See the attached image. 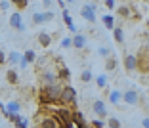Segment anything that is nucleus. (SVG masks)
I'll return each mask as SVG.
<instances>
[{"mask_svg": "<svg viewBox=\"0 0 149 128\" xmlns=\"http://www.w3.org/2000/svg\"><path fill=\"white\" fill-rule=\"evenodd\" d=\"M111 31H113V38L117 40V44H123V42H124V31H123V27H113Z\"/></svg>", "mask_w": 149, "mask_h": 128, "instance_id": "nucleus-14", "label": "nucleus"}, {"mask_svg": "<svg viewBox=\"0 0 149 128\" xmlns=\"http://www.w3.org/2000/svg\"><path fill=\"white\" fill-rule=\"evenodd\" d=\"M90 126H94V128H103V126H107L105 124V119H94V120H90Z\"/></svg>", "mask_w": 149, "mask_h": 128, "instance_id": "nucleus-27", "label": "nucleus"}, {"mask_svg": "<svg viewBox=\"0 0 149 128\" xmlns=\"http://www.w3.org/2000/svg\"><path fill=\"white\" fill-rule=\"evenodd\" d=\"M117 13L120 15V17H132V8H128V6H120V8H117Z\"/></svg>", "mask_w": 149, "mask_h": 128, "instance_id": "nucleus-23", "label": "nucleus"}, {"mask_svg": "<svg viewBox=\"0 0 149 128\" xmlns=\"http://www.w3.org/2000/svg\"><path fill=\"white\" fill-rule=\"evenodd\" d=\"M123 103H126V105H138L140 103V92L136 88L123 90Z\"/></svg>", "mask_w": 149, "mask_h": 128, "instance_id": "nucleus-4", "label": "nucleus"}, {"mask_svg": "<svg viewBox=\"0 0 149 128\" xmlns=\"http://www.w3.org/2000/svg\"><path fill=\"white\" fill-rule=\"evenodd\" d=\"M31 19H33V25H42V23H46V15H44V12H35Z\"/></svg>", "mask_w": 149, "mask_h": 128, "instance_id": "nucleus-18", "label": "nucleus"}, {"mask_svg": "<svg viewBox=\"0 0 149 128\" xmlns=\"http://www.w3.org/2000/svg\"><path fill=\"white\" fill-rule=\"evenodd\" d=\"M31 124V120L27 119V117H23L21 113H19V117L15 119V122H13V126H17V128H25V126H29Z\"/></svg>", "mask_w": 149, "mask_h": 128, "instance_id": "nucleus-21", "label": "nucleus"}, {"mask_svg": "<svg viewBox=\"0 0 149 128\" xmlns=\"http://www.w3.org/2000/svg\"><path fill=\"white\" fill-rule=\"evenodd\" d=\"M8 23H10V27H12V29H15V31H19V33H25V31H27L25 23H23L21 12H13V13H10Z\"/></svg>", "mask_w": 149, "mask_h": 128, "instance_id": "nucleus-3", "label": "nucleus"}, {"mask_svg": "<svg viewBox=\"0 0 149 128\" xmlns=\"http://www.w3.org/2000/svg\"><path fill=\"white\" fill-rule=\"evenodd\" d=\"M57 80V71L54 67H42L40 69V82L42 84H50V82H56Z\"/></svg>", "mask_w": 149, "mask_h": 128, "instance_id": "nucleus-5", "label": "nucleus"}, {"mask_svg": "<svg viewBox=\"0 0 149 128\" xmlns=\"http://www.w3.org/2000/svg\"><path fill=\"white\" fill-rule=\"evenodd\" d=\"M124 69L130 71V73L138 69V58L134 54H126V56H124Z\"/></svg>", "mask_w": 149, "mask_h": 128, "instance_id": "nucleus-9", "label": "nucleus"}, {"mask_svg": "<svg viewBox=\"0 0 149 128\" xmlns=\"http://www.w3.org/2000/svg\"><path fill=\"white\" fill-rule=\"evenodd\" d=\"M21 56H23V59H25L27 63H35V59H36L35 50H25V54H21Z\"/></svg>", "mask_w": 149, "mask_h": 128, "instance_id": "nucleus-22", "label": "nucleus"}, {"mask_svg": "<svg viewBox=\"0 0 149 128\" xmlns=\"http://www.w3.org/2000/svg\"><path fill=\"white\" fill-rule=\"evenodd\" d=\"M63 2H67V4H73V2H77V0H63Z\"/></svg>", "mask_w": 149, "mask_h": 128, "instance_id": "nucleus-38", "label": "nucleus"}, {"mask_svg": "<svg viewBox=\"0 0 149 128\" xmlns=\"http://www.w3.org/2000/svg\"><path fill=\"white\" fill-rule=\"evenodd\" d=\"M6 79H8V82L12 84V86H15V84L19 82V75H17V71H15V69H10L8 73H6Z\"/></svg>", "mask_w": 149, "mask_h": 128, "instance_id": "nucleus-17", "label": "nucleus"}, {"mask_svg": "<svg viewBox=\"0 0 149 128\" xmlns=\"http://www.w3.org/2000/svg\"><path fill=\"white\" fill-rule=\"evenodd\" d=\"M27 2H31V0H27Z\"/></svg>", "mask_w": 149, "mask_h": 128, "instance_id": "nucleus-40", "label": "nucleus"}, {"mask_svg": "<svg viewBox=\"0 0 149 128\" xmlns=\"http://www.w3.org/2000/svg\"><path fill=\"white\" fill-rule=\"evenodd\" d=\"M6 63V54H4V50H0V65H4Z\"/></svg>", "mask_w": 149, "mask_h": 128, "instance_id": "nucleus-35", "label": "nucleus"}, {"mask_svg": "<svg viewBox=\"0 0 149 128\" xmlns=\"http://www.w3.org/2000/svg\"><path fill=\"white\" fill-rule=\"evenodd\" d=\"M19 58H21V54L15 52V50H12V52L6 56V63H10V65H17V63H19Z\"/></svg>", "mask_w": 149, "mask_h": 128, "instance_id": "nucleus-15", "label": "nucleus"}, {"mask_svg": "<svg viewBox=\"0 0 149 128\" xmlns=\"http://www.w3.org/2000/svg\"><path fill=\"white\" fill-rule=\"evenodd\" d=\"M94 80H96V86H97V88H105V86H107V80H109V79H107V75H97Z\"/></svg>", "mask_w": 149, "mask_h": 128, "instance_id": "nucleus-25", "label": "nucleus"}, {"mask_svg": "<svg viewBox=\"0 0 149 128\" xmlns=\"http://www.w3.org/2000/svg\"><path fill=\"white\" fill-rule=\"evenodd\" d=\"M105 119H107V120H105L107 126H111V128H118V126H120V120H118L117 117H109V115H107Z\"/></svg>", "mask_w": 149, "mask_h": 128, "instance_id": "nucleus-26", "label": "nucleus"}, {"mask_svg": "<svg viewBox=\"0 0 149 128\" xmlns=\"http://www.w3.org/2000/svg\"><path fill=\"white\" fill-rule=\"evenodd\" d=\"M136 58H138V69L136 71H141V73H143V75H145V73H147V69H149V59H147V50H141V54H140V56H136Z\"/></svg>", "mask_w": 149, "mask_h": 128, "instance_id": "nucleus-8", "label": "nucleus"}, {"mask_svg": "<svg viewBox=\"0 0 149 128\" xmlns=\"http://www.w3.org/2000/svg\"><path fill=\"white\" fill-rule=\"evenodd\" d=\"M80 80H82V82H90V80H94V73L90 69H84L82 73H80Z\"/></svg>", "mask_w": 149, "mask_h": 128, "instance_id": "nucleus-24", "label": "nucleus"}, {"mask_svg": "<svg viewBox=\"0 0 149 128\" xmlns=\"http://www.w3.org/2000/svg\"><path fill=\"white\" fill-rule=\"evenodd\" d=\"M141 126H143V128L149 126V119H147V117H145V119H141Z\"/></svg>", "mask_w": 149, "mask_h": 128, "instance_id": "nucleus-36", "label": "nucleus"}, {"mask_svg": "<svg viewBox=\"0 0 149 128\" xmlns=\"http://www.w3.org/2000/svg\"><path fill=\"white\" fill-rule=\"evenodd\" d=\"M109 103H113V105H120L123 103V90H118V88H113L109 90Z\"/></svg>", "mask_w": 149, "mask_h": 128, "instance_id": "nucleus-10", "label": "nucleus"}, {"mask_svg": "<svg viewBox=\"0 0 149 128\" xmlns=\"http://www.w3.org/2000/svg\"><path fill=\"white\" fill-rule=\"evenodd\" d=\"M10 0H0V10H2V12H8L10 10Z\"/></svg>", "mask_w": 149, "mask_h": 128, "instance_id": "nucleus-31", "label": "nucleus"}, {"mask_svg": "<svg viewBox=\"0 0 149 128\" xmlns=\"http://www.w3.org/2000/svg\"><path fill=\"white\" fill-rule=\"evenodd\" d=\"M92 111L96 117H101V119H105L109 113H107V107H105V102H101V99H94L92 103Z\"/></svg>", "mask_w": 149, "mask_h": 128, "instance_id": "nucleus-7", "label": "nucleus"}, {"mask_svg": "<svg viewBox=\"0 0 149 128\" xmlns=\"http://www.w3.org/2000/svg\"><path fill=\"white\" fill-rule=\"evenodd\" d=\"M44 15H46V21H52V19H54V12H52V10L44 12Z\"/></svg>", "mask_w": 149, "mask_h": 128, "instance_id": "nucleus-33", "label": "nucleus"}, {"mask_svg": "<svg viewBox=\"0 0 149 128\" xmlns=\"http://www.w3.org/2000/svg\"><path fill=\"white\" fill-rule=\"evenodd\" d=\"M42 6H44L46 10H50V8L54 6V0H42Z\"/></svg>", "mask_w": 149, "mask_h": 128, "instance_id": "nucleus-32", "label": "nucleus"}, {"mask_svg": "<svg viewBox=\"0 0 149 128\" xmlns=\"http://www.w3.org/2000/svg\"><path fill=\"white\" fill-rule=\"evenodd\" d=\"M61 13H63V19H65V27H67V29H69V31L74 35V33H77V25H74L73 17H71L69 10H67V8H63V12H61Z\"/></svg>", "mask_w": 149, "mask_h": 128, "instance_id": "nucleus-12", "label": "nucleus"}, {"mask_svg": "<svg viewBox=\"0 0 149 128\" xmlns=\"http://www.w3.org/2000/svg\"><path fill=\"white\" fill-rule=\"evenodd\" d=\"M117 65H118V61H117V56H107V63H105V69L107 71H115L117 69Z\"/></svg>", "mask_w": 149, "mask_h": 128, "instance_id": "nucleus-19", "label": "nucleus"}, {"mask_svg": "<svg viewBox=\"0 0 149 128\" xmlns=\"http://www.w3.org/2000/svg\"><path fill=\"white\" fill-rule=\"evenodd\" d=\"M56 2H57V4H59V8H61V10L65 8V2H63V0H56Z\"/></svg>", "mask_w": 149, "mask_h": 128, "instance_id": "nucleus-37", "label": "nucleus"}, {"mask_svg": "<svg viewBox=\"0 0 149 128\" xmlns=\"http://www.w3.org/2000/svg\"><path fill=\"white\" fill-rule=\"evenodd\" d=\"M80 15H82V19H86L88 23H96L97 21V6H96V2H86V4L80 8Z\"/></svg>", "mask_w": 149, "mask_h": 128, "instance_id": "nucleus-2", "label": "nucleus"}, {"mask_svg": "<svg viewBox=\"0 0 149 128\" xmlns=\"http://www.w3.org/2000/svg\"><path fill=\"white\" fill-rule=\"evenodd\" d=\"M59 63V61H57ZM57 71V80H65V79H69L71 77V71L67 69L65 65H61V63H59V69H56Z\"/></svg>", "mask_w": 149, "mask_h": 128, "instance_id": "nucleus-16", "label": "nucleus"}, {"mask_svg": "<svg viewBox=\"0 0 149 128\" xmlns=\"http://www.w3.org/2000/svg\"><path fill=\"white\" fill-rule=\"evenodd\" d=\"M94 2H100V0H94Z\"/></svg>", "mask_w": 149, "mask_h": 128, "instance_id": "nucleus-39", "label": "nucleus"}, {"mask_svg": "<svg viewBox=\"0 0 149 128\" xmlns=\"http://www.w3.org/2000/svg\"><path fill=\"white\" fill-rule=\"evenodd\" d=\"M59 46H61L63 50H69L71 48V36H63L61 42H59Z\"/></svg>", "mask_w": 149, "mask_h": 128, "instance_id": "nucleus-29", "label": "nucleus"}, {"mask_svg": "<svg viewBox=\"0 0 149 128\" xmlns=\"http://www.w3.org/2000/svg\"><path fill=\"white\" fill-rule=\"evenodd\" d=\"M10 4L15 6L17 10H23V8H27V4H29V2H27V0H10Z\"/></svg>", "mask_w": 149, "mask_h": 128, "instance_id": "nucleus-28", "label": "nucleus"}, {"mask_svg": "<svg viewBox=\"0 0 149 128\" xmlns=\"http://www.w3.org/2000/svg\"><path fill=\"white\" fill-rule=\"evenodd\" d=\"M36 40H38V44H40V46H44V48H48V46L52 44V36H50L48 33H44V31H40V33H38Z\"/></svg>", "mask_w": 149, "mask_h": 128, "instance_id": "nucleus-13", "label": "nucleus"}, {"mask_svg": "<svg viewBox=\"0 0 149 128\" xmlns=\"http://www.w3.org/2000/svg\"><path fill=\"white\" fill-rule=\"evenodd\" d=\"M86 42H88V38H86V35H82V33H74V36L71 38V46L73 48H77V50H84L86 48Z\"/></svg>", "mask_w": 149, "mask_h": 128, "instance_id": "nucleus-6", "label": "nucleus"}, {"mask_svg": "<svg viewBox=\"0 0 149 128\" xmlns=\"http://www.w3.org/2000/svg\"><path fill=\"white\" fill-rule=\"evenodd\" d=\"M101 21H103L105 29H113V27H115V17L109 15V13H103V15H101Z\"/></svg>", "mask_w": 149, "mask_h": 128, "instance_id": "nucleus-20", "label": "nucleus"}, {"mask_svg": "<svg viewBox=\"0 0 149 128\" xmlns=\"http://www.w3.org/2000/svg\"><path fill=\"white\" fill-rule=\"evenodd\" d=\"M97 54H100L101 58H107V56L111 54V50L107 48V46H100V48H97Z\"/></svg>", "mask_w": 149, "mask_h": 128, "instance_id": "nucleus-30", "label": "nucleus"}, {"mask_svg": "<svg viewBox=\"0 0 149 128\" xmlns=\"http://www.w3.org/2000/svg\"><path fill=\"white\" fill-rule=\"evenodd\" d=\"M4 107H6V115H8V113H21V103H19L17 99H10V102H6Z\"/></svg>", "mask_w": 149, "mask_h": 128, "instance_id": "nucleus-11", "label": "nucleus"}, {"mask_svg": "<svg viewBox=\"0 0 149 128\" xmlns=\"http://www.w3.org/2000/svg\"><path fill=\"white\" fill-rule=\"evenodd\" d=\"M57 103H61V105H65V107H74V103H77V92H74L73 86H63Z\"/></svg>", "mask_w": 149, "mask_h": 128, "instance_id": "nucleus-1", "label": "nucleus"}, {"mask_svg": "<svg viewBox=\"0 0 149 128\" xmlns=\"http://www.w3.org/2000/svg\"><path fill=\"white\" fill-rule=\"evenodd\" d=\"M103 4H105L109 10H113L115 8V0H103Z\"/></svg>", "mask_w": 149, "mask_h": 128, "instance_id": "nucleus-34", "label": "nucleus"}]
</instances>
